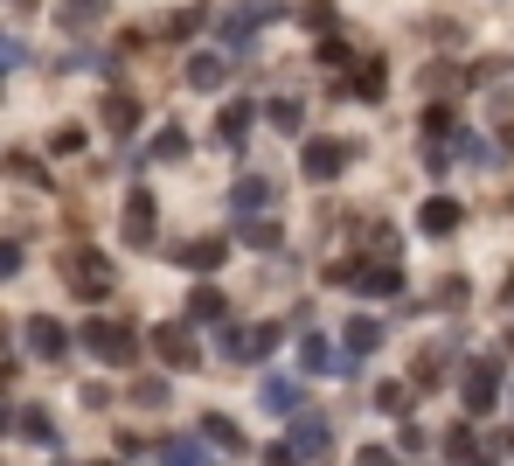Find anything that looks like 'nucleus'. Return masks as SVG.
<instances>
[{"label":"nucleus","instance_id":"393cba45","mask_svg":"<svg viewBox=\"0 0 514 466\" xmlns=\"http://www.w3.org/2000/svg\"><path fill=\"white\" fill-rule=\"evenodd\" d=\"M216 348H223L230 362H251V334H244V327H223V334H216Z\"/></svg>","mask_w":514,"mask_h":466},{"label":"nucleus","instance_id":"e433bc0d","mask_svg":"<svg viewBox=\"0 0 514 466\" xmlns=\"http://www.w3.org/2000/svg\"><path fill=\"white\" fill-rule=\"evenodd\" d=\"M438 307H466V279H445L438 286Z\"/></svg>","mask_w":514,"mask_h":466},{"label":"nucleus","instance_id":"ea45409f","mask_svg":"<svg viewBox=\"0 0 514 466\" xmlns=\"http://www.w3.org/2000/svg\"><path fill=\"white\" fill-rule=\"evenodd\" d=\"M14 63H28V49H21V42H7V35H0V70H14Z\"/></svg>","mask_w":514,"mask_h":466},{"label":"nucleus","instance_id":"7c9ffc66","mask_svg":"<svg viewBox=\"0 0 514 466\" xmlns=\"http://www.w3.org/2000/svg\"><path fill=\"white\" fill-rule=\"evenodd\" d=\"M355 91H362V98H383V63H362V77H355Z\"/></svg>","mask_w":514,"mask_h":466},{"label":"nucleus","instance_id":"9d476101","mask_svg":"<svg viewBox=\"0 0 514 466\" xmlns=\"http://www.w3.org/2000/svg\"><path fill=\"white\" fill-rule=\"evenodd\" d=\"M459 223H466V209H459L452 195H431V202L417 209V230H424V237H452Z\"/></svg>","mask_w":514,"mask_h":466},{"label":"nucleus","instance_id":"ddd939ff","mask_svg":"<svg viewBox=\"0 0 514 466\" xmlns=\"http://www.w3.org/2000/svg\"><path fill=\"white\" fill-rule=\"evenodd\" d=\"M188 84H195V91H223V84H230V63L202 49V56H188Z\"/></svg>","mask_w":514,"mask_h":466},{"label":"nucleus","instance_id":"a878e982","mask_svg":"<svg viewBox=\"0 0 514 466\" xmlns=\"http://www.w3.org/2000/svg\"><path fill=\"white\" fill-rule=\"evenodd\" d=\"M14 425H21V439H42V446L56 439V425H49V411H21Z\"/></svg>","mask_w":514,"mask_h":466},{"label":"nucleus","instance_id":"4468645a","mask_svg":"<svg viewBox=\"0 0 514 466\" xmlns=\"http://www.w3.org/2000/svg\"><path fill=\"white\" fill-rule=\"evenodd\" d=\"M105 126H112L119 140H132V126H139V98H126V91H112V98H105Z\"/></svg>","mask_w":514,"mask_h":466},{"label":"nucleus","instance_id":"58836bf2","mask_svg":"<svg viewBox=\"0 0 514 466\" xmlns=\"http://www.w3.org/2000/svg\"><path fill=\"white\" fill-rule=\"evenodd\" d=\"M14 272H21V244H7V237H0V279H14Z\"/></svg>","mask_w":514,"mask_h":466},{"label":"nucleus","instance_id":"c756f323","mask_svg":"<svg viewBox=\"0 0 514 466\" xmlns=\"http://www.w3.org/2000/svg\"><path fill=\"white\" fill-rule=\"evenodd\" d=\"M264 466H306V453L292 439H278V446H264Z\"/></svg>","mask_w":514,"mask_h":466},{"label":"nucleus","instance_id":"c85d7f7f","mask_svg":"<svg viewBox=\"0 0 514 466\" xmlns=\"http://www.w3.org/2000/svg\"><path fill=\"white\" fill-rule=\"evenodd\" d=\"M153 160H188V133H160V140H153Z\"/></svg>","mask_w":514,"mask_h":466},{"label":"nucleus","instance_id":"a211bd4d","mask_svg":"<svg viewBox=\"0 0 514 466\" xmlns=\"http://www.w3.org/2000/svg\"><path fill=\"white\" fill-rule=\"evenodd\" d=\"M348 348H355V355H376V348H383V320H369V313L348 320Z\"/></svg>","mask_w":514,"mask_h":466},{"label":"nucleus","instance_id":"c9c22d12","mask_svg":"<svg viewBox=\"0 0 514 466\" xmlns=\"http://www.w3.org/2000/svg\"><path fill=\"white\" fill-rule=\"evenodd\" d=\"M49 147H56V154H77V147H84V133H77V126H56V133H49Z\"/></svg>","mask_w":514,"mask_h":466},{"label":"nucleus","instance_id":"6ab92c4d","mask_svg":"<svg viewBox=\"0 0 514 466\" xmlns=\"http://www.w3.org/2000/svg\"><path fill=\"white\" fill-rule=\"evenodd\" d=\"M292 446H299V453H320V446H327V418H313V411L292 418Z\"/></svg>","mask_w":514,"mask_h":466},{"label":"nucleus","instance_id":"f3484780","mask_svg":"<svg viewBox=\"0 0 514 466\" xmlns=\"http://www.w3.org/2000/svg\"><path fill=\"white\" fill-rule=\"evenodd\" d=\"M244 133H251V105H223V119H216V140H223V147H237Z\"/></svg>","mask_w":514,"mask_h":466},{"label":"nucleus","instance_id":"20e7f679","mask_svg":"<svg viewBox=\"0 0 514 466\" xmlns=\"http://www.w3.org/2000/svg\"><path fill=\"white\" fill-rule=\"evenodd\" d=\"M501 404V362L494 355H480V362H466V411L473 418H487Z\"/></svg>","mask_w":514,"mask_h":466},{"label":"nucleus","instance_id":"39448f33","mask_svg":"<svg viewBox=\"0 0 514 466\" xmlns=\"http://www.w3.org/2000/svg\"><path fill=\"white\" fill-rule=\"evenodd\" d=\"M21 341L42 355V362H63L70 355V327L56 320V313H28V327H21Z\"/></svg>","mask_w":514,"mask_h":466},{"label":"nucleus","instance_id":"7ed1b4c3","mask_svg":"<svg viewBox=\"0 0 514 466\" xmlns=\"http://www.w3.org/2000/svg\"><path fill=\"white\" fill-rule=\"evenodd\" d=\"M334 286H369V293H403V272L389 258H369V265H327Z\"/></svg>","mask_w":514,"mask_h":466},{"label":"nucleus","instance_id":"4c0bfd02","mask_svg":"<svg viewBox=\"0 0 514 466\" xmlns=\"http://www.w3.org/2000/svg\"><path fill=\"white\" fill-rule=\"evenodd\" d=\"M132 404H146V411H153V404H167V383H139V390H132Z\"/></svg>","mask_w":514,"mask_h":466},{"label":"nucleus","instance_id":"5701e85b","mask_svg":"<svg viewBox=\"0 0 514 466\" xmlns=\"http://www.w3.org/2000/svg\"><path fill=\"white\" fill-rule=\"evenodd\" d=\"M445 453H452V460H466V466H487V460H480V446H473V432H466V425H452V432H445Z\"/></svg>","mask_w":514,"mask_h":466},{"label":"nucleus","instance_id":"cd10ccee","mask_svg":"<svg viewBox=\"0 0 514 466\" xmlns=\"http://www.w3.org/2000/svg\"><path fill=\"white\" fill-rule=\"evenodd\" d=\"M7 174H21V181H35V188H49V181H42V160H35V154H7Z\"/></svg>","mask_w":514,"mask_h":466},{"label":"nucleus","instance_id":"f8f14e48","mask_svg":"<svg viewBox=\"0 0 514 466\" xmlns=\"http://www.w3.org/2000/svg\"><path fill=\"white\" fill-rule=\"evenodd\" d=\"M299 362H306L313 376H341V369H355V362H348L334 341H320V334H313V341H299Z\"/></svg>","mask_w":514,"mask_h":466},{"label":"nucleus","instance_id":"f704fd0d","mask_svg":"<svg viewBox=\"0 0 514 466\" xmlns=\"http://www.w3.org/2000/svg\"><path fill=\"white\" fill-rule=\"evenodd\" d=\"M167 35H174V42H188V35H195V7H181V14H167Z\"/></svg>","mask_w":514,"mask_h":466},{"label":"nucleus","instance_id":"4be33fe9","mask_svg":"<svg viewBox=\"0 0 514 466\" xmlns=\"http://www.w3.org/2000/svg\"><path fill=\"white\" fill-rule=\"evenodd\" d=\"M257 21H264L257 7H237V14H223V42H251V35H257Z\"/></svg>","mask_w":514,"mask_h":466},{"label":"nucleus","instance_id":"79ce46f5","mask_svg":"<svg viewBox=\"0 0 514 466\" xmlns=\"http://www.w3.org/2000/svg\"><path fill=\"white\" fill-rule=\"evenodd\" d=\"M7 383H14V362H7V355H0V390H7Z\"/></svg>","mask_w":514,"mask_h":466},{"label":"nucleus","instance_id":"423d86ee","mask_svg":"<svg viewBox=\"0 0 514 466\" xmlns=\"http://www.w3.org/2000/svg\"><path fill=\"white\" fill-rule=\"evenodd\" d=\"M153 355H160V362H167V369H174V376H181V369H195V362H202V348H195V341H188V327H181V320H160V327H153Z\"/></svg>","mask_w":514,"mask_h":466},{"label":"nucleus","instance_id":"0eeeda50","mask_svg":"<svg viewBox=\"0 0 514 466\" xmlns=\"http://www.w3.org/2000/svg\"><path fill=\"white\" fill-rule=\"evenodd\" d=\"M348 160H355V147H348V140H306L299 167H306V181H334Z\"/></svg>","mask_w":514,"mask_h":466},{"label":"nucleus","instance_id":"473e14b6","mask_svg":"<svg viewBox=\"0 0 514 466\" xmlns=\"http://www.w3.org/2000/svg\"><path fill=\"white\" fill-rule=\"evenodd\" d=\"M438 376H445V355L424 348V355H417V383H438Z\"/></svg>","mask_w":514,"mask_h":466},{"label":"nucleus","instance_id":"2f4dec72","mask_svg":"<svg viewBox=\"0 0 514 466\" xmlns=\"http://www.w3.org/2000/svg\"><path fill=\"white\" fill-rule=\"evenodd\" d=\"M271 126H278V133H299V105L278 98V105H271Z\"/></svg>","mask_w":514,"mask_h":466},{"label":"nucleus","instance_id":"a19ab883","mask_svg":"<svg viewBox=\"0 0 514 466\" xmlns=\"http://www.w3.org/2000/svg\"><path fill=\"white\" fill-rule=\"evenodd\" d=\"M362 466H396V460H389V453H376V446H369V453H362Z\"/></svg>","mask_w":514,"mask_h":466},{"label":"nucleus","instance_id":"1a4fd4ad","mask_svg":"<svg viewBox=\"0 0 514 466\" xmlns=\"http://www.w3.org/2000/svg\"><path fill=\"white\" fill-rule=\"evenodd\" d=\"M230 258V237H188V244H174V265L181 272H216Z\"/></svg>","mask_w":514,"mask_h":466},{"label":"nucleus","instance_id":"f257e3e1","mask_svg":"<svg viewBox=\"0 0 514 466\" xmlns=\"http://www.w3.org/2000/svg\"><path fill=\"white\" fill-rule=\"evenodd\" d=\"M63 279H70V293H77V300H91V307H98V300L112 293V258H105V251H91V244H70V251H63Z\"/></svg>","mask_w":514,"mask_h":466},{"label":"nucleus","instance_id":"72a5a7b5","mask_svg":"<svg viewBox=\"0 0 514 466\" xmlns=\"http://www.w3.org/2000/svg\"><path fill=\"white\" fill-rule=\"evenodd\" d=\"M244 244H251V251H278V230H271V223H251Z\"/></svg>","mask_w":514,"mask_h":466},{"label":"nucleus","instance_id":"9b49d317","mask_svg":"<svg viewBox=\"0 0 514 466\" xmlns=\"http://www.w3.org/2000/svg\"><path fill=\"white\" fill-rule=\"evenodd\" d=\"M153 223H160L153 188H132V195H126V244H153Z\"/></svg>","mask_w":514,"mask_h":466},{"label":"nucleus","instance_id":"412c9836","mask_svg":"<svg viewBox=\"0 0 514 466\" xmlns=\"http://www.w3.org/2000/svg\"><path fill=\"white\" fill-rule=\"evenodd\" d=\"M202 439H209V446H230V453H244V432H237L230 418H216V411L202 418Z\"/></svg>","mask_w":514,"mask_h":466},{"label":"nucleus","instance_id":"b1692460","mask_svg":"<svg viewBox=\"0 0 514 466\" xmlns=\"http://www.w3.org/2000/svg\"><path fill=\"white\" fill-rule=\"evenodd\" d=\"M278 341H285V320H264V327H251V362H257V355H271Z\"/></svg>","mask_w":514,"mask_h":466},{"label":"nucleus","instance_id":"2eb2a0df","mask_svg":"<svg viewBox=\"0 0 514 466\" xmlns=\"http://www.w3.org/2000/svg\"><path fill=\"white\" fill-rule=\"evenodd\" d=\"M264 202H271V181H257V174H244V181L230 188V209H237V216H251V209H264Z\"/></svg>","mask_w":514,"mask_h":466},{"label":"nucleus","instance_id":"f03ea898","mask_svg":"<svg viewBox=\"0 0 514 466\" xmlns=\"http://www.w3.org/2000/svg\"><path fill=\"white\" fill-rule=\"evenodd\" d=\"M77 341H84L98 362H112V369H132V355H139L132 327H126V320H105V313H98V320H84V334H77Z\"/></svg>","mask_w":514,"mask_h":466},{"label":"nucleus","instance_id":"6e6552de","mask_svg":"<svg viewBox=\"0 0 514 466\" xmlns=\"http://www.w3.org/2000/svg\"><path fill=\"white\" fill-rule=\"evenodd\" d=\"M257 404H264L271 418H285V425H292V418H306V390H299L292 376H264V390H257Z\"/></svg>","mask_w":514,"mask_h":466},{"label":"nucleus","instance_id":"bb28decb","mask_svg":"<svg viewBox=\"0 0 514 466\" xmlns=\"http://www.w3.org/2000/svg\"><path fill=\"white\" fill-rule=\"evenodd\" d=\"M376 411L403 418V411H410V390H403V383H383V390H376Z\"/></svg>","mask_w":514,"mask_h":466},{"label":"nucleus","instance_id":"dca6fc26","mask_svg":"<svg viewBox=\"0 0 514 466\" xmlns=\"http://www.w3.org/2000/svg\"><path fill=\"white\" fill-rule=\"evenodd\" d=\"M188 313H195V320H223V327H230V300H223L216 286H195V300H188Z\"/></svg>","mask_w":514,"mask_h":466},{"label":"nucleus","instance_id":"aec40b11","mask_svg":"<svg viewBox=\"0 0 514 466\" xmlns=\"http://www.w3.org/2000/svg\"><path fill=\"white\" fill-rule=\"evenodd\" d=\"M160 466H209V453H202V439H167Z\"/></svg>","mask_w":514,"mask_h":466}]
</instances>
